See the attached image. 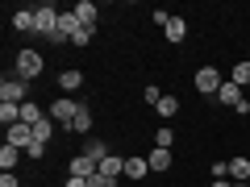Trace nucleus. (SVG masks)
<instances>
[{"label": "nucleus", "mask_w": 250, "mask_h": 187, "mask_svg": "<svg viewBox=\"0 0 250 187\" xmlns=\"http://www.w3.org/2000/svg\"><path fill=\"white\" fill-rule=\"evenodd\" d=\"M146 175H150L146 158H125V179H146Z\"/></svg>", "instance_id": "nucleus-14"}, {"label": "nucleus", "mask_w": 250, "mask_h": 187, "mask_svg": "<svg viewBox=\"0 0 250 187\" xmlns=\"http://www.w3.org/2000/svg\"><path fill=\"white\" fill-rule=\"evenodd\" d=\"M75 112H80V104H75L71 96H59V100H54V104H50V121L59 125V129H71Z\"/></svg>", "instance_id": "nucleus-3"}, {"label": "nucleus", "mask_w": 250, "mask_h": 187, "mask_svg": "<svg viewBox=\"0 0 250 187\" xmlns=\"http://www.w3.org/2000/svg\"><path fill=\"white\" fill-rule=\"evenodd\" d=\"M67 187H92L88 179H67Z\"/></svg>", "instance_id": "nucleus-32"}, {"label": "nucleus", "mask_w": 250, "mask_h": 187, "mask_svg": "<svg viewBox=\"0 0 250 187\" xmlns=\"http://www.w3.org/2000/svg\"><path fill=\"white\" fill-rule=\"evenodd\" d=\"M88 129H92V108L80 104V112H75V121H71V133H88Z\"/></svg>", "instance_id": "nucleus-19"}, {"label": "nucleus", "mask_w": 250, "mask_h": 187, "mask_svg": "<svg viewBox=\"0 0 250 187\" xmlns=\"http://www.w3.org/2000/svg\"><path fill=\"white\" fill-rule=\"evenodd\" d=\"M229 83H238V88H246V83H250V58H242L238 67L229 71Z\"/></svg>", "instance_id": "nucleus-22"}, {"label": "nucleus", "mask_w": 250, "mask_h": 187, "mask_svg": "<svg viewBox=\"0 0 250 187\" xmlns=\"http://www.w3.org/2000/svg\"><path fill=\"white\" fill-rule=\"evenodd\" d=\"M13 29H17V34H38V13L34 9H17L13 13Z\"/></svg>", "instance_id": "nucleus-9"}, {"label": "nucleus", "mask_w": 250, "mask_h": 187, "mask_svg": "<svg viewBox=\"0 0 250 187\" xmlns=\"http://www.w3.org/2000/svg\"><path fill=\"white\" fill-rule=\"evenodd\" d=\"M80 83H83V75H80V71H62V75H59V88H62V96L80 92Z\"/></svg>", "instance_id": "nucleus-16"}, {"label": "nucleus", "mask_w": 250, "mask_h": 187, "mask_svg": "<svg viewBox=\"0 0 250 187\" xmlns=\"http://www.w3.org/2000/svg\"><path fill=\"white\" fill-rule=\"evenodd\" d=\"M88 183H92V187H117V179H104V175H100V170H96V175H92Z\"/></svg>", "instance_id": "nucleus-29"}, {"label": "nucleus", "mask_w": 250, "mask_h": 187, "mask_svg": "<svg viewBox=\"0 0 250 187\" xmlns=\"http://www.w3.org/2000/svg\"><path fill=\"white\" fill-rule=\"evenodd\" d=\"M96 167H100V162H92L88 154H75V158H71V179H92Z\"/></svg>", "instance_id": "nucleus-11"}, {"label": "nucleus", "mask_w": 250, "mask_h": 187, "mask_svg": "<svg viewBox=\"0 0 250 187\" xmlns=\"http://www.w3.org/2000/svg\"><path fill=\"white\" fill-rule=\"evenodd\" d=\"M75 17H80V25L96 29V17H100V9L92 4V0H80V4H75Z\"/></svg>", "instance_id": "nucleus-12"}, {"label": "nucleus", "mask_w": 250, "mask_h": 187, "mask_svg": "<svg viewBox=\"0 0 250 187\" xmlns=\"http://www.w3.org/2000/svg\"><path fill=\"white\" fill-rule=\"evenodd\" d=\"M213 100H217V104H221V108H229V112H238V108L246 104V96H242V88H238V83H229V79L221 83V92H217Z\"/></svg>", "instance_id": "nucleus-5"}, {"label": "nucleus", "mask_w": 250, "mask_h": 187, "mask_svg": "<svg viewBox=\"0 0 250 187\" xmlns=\"http://www.w3.org/2000/svg\"><path fill=\"white\" fill-rule=\"evenodd\" d=\"M75 29H80V17H75V9H71V13H62V17H59V29H54L50 42H54V46H71V34H75Z\"/></svg>", "instance_id": "nucleus-6"}, {"label": "nucleus", "mask_w": 250, "mask_h": 187, "mask_svg": "<svg viewBox=\"0 0 250 187\" xmlns=\"http://www.w3.org/2000/svg\"><path fill=\"white\" fill-rule=\"evenodd\" d=\"M175 112H179V96H163L159 100V116H167V121H171Z\"/></svg>", "instance_id": "nucleus-24"}, {"label": "nucleus", "mask_w": 250, "mask_h": 187, "mask_svg": "<svg viewBox=\"0 0 250 187\" xmlns=\"http://www.w3.org/2000/svg\"><path fill=\"white\" fill-rule=\"evenodd\" d=\"M192 83H196V92H200V96H217L225 79H221V71H217V67H200Z\"/></svg>", "instance_id": "nucleus-4"}, {"label": "nucleus", "mask_w": 250, "mask_h": 187, "mask_svg": "<svg viewBox=\"0 0 250 187\" xmlns=\"http://www.w3.org/2000/svg\"><path fill=\"white\" fill-rule=\"evenodd\" d=\"M246 58H250V54H246Z\"/></svg>", "instance_id": "nucleus-34"}, {"label": "nucleus", "mask_w": 250, "mask_h": 187, "mask_svg": "<svg viewBox=\"0 0 250 187\" xmlns=\"http://www.w3.org/2000/svg\"><path fill=\"white\" fill-rule=\"evenodd\" d=\"M229 175V162H213V179H225Z\"/></svg>", "instance_id": "nucleus-31"}, {"label": "nucleus", "mask_w": 250, "mask_h": 187, "mask_svg": "<svg viewBox=\"0 0 250 187\" xmlns=\"http://www.w3.org/2000/svg\"><path fill=\"white\" fill-rule=\"evenodd\" d=\"M0 187H21V179L13 175V170H4V175H0Z\"/></svg>", "instance_id": "nucleus-30"}, {"label": "nucleus", "mask_w": 250, "mask_h": 187, "mask_svg": "<svg viewBox=\"0 0 250 187\" xmlns=\"http://www.w3.org/2000/svg\"><path fill=\"white\" fill-rule=\"evenodd\" d=\"M9 146H21V150H29V146H34V125L17 121V125L9 129Z\"/></svg>", "instance_id": "nucleus-8"}, {"label": "nucleus", "mask_w": 250, "mask_h": 187, "mask_svg": "<svg viewBox=\"0 0 250 187\" xmlns=\"http://www.w3.org/2000/svg\"><path fill=\"white\" fill-rule=\"evenodd\" d=\"M142 100H146V104H154V108H159V100H163V92L154 88V83H146V88H142Z\"/></svg>", "instance_id": "nucleus-27"}, {"label": "nucleus", "mask_w": 250, "mask_h": 187, "mask_svg": "<svg viewBox=\"0 0 250 187\" xmlns=\"http://www.w3.org/2000/svg\"><path fill=\"white\" fill-rule=\"evenodd\" d=\"M96 170H100L104 179H121V175H125V158H121V154H104Z\"/></svg>", "instance_id": "nucleus-10"}, {"label": "nucleus", "mask_w": 250, "mask_h": 187, "mask_svg": "<svg viewBox=\"0 0 250 187\" xmlns=\"http://www.w3.org/2000/svg\"><path fill=\"white\" fill-rule=\"evenodd\" d=\"M17 121H21V104H4V100H0V125H4V129H13Z\"/></svg>", "instance_id": "nucleus-17"}, {"label": "nucleus", "mask_w": 250, "mask_h": 187, "mask_svg": "<svg viewBox=\"0 0 250 187\" xmlns=\"http://www.w3.org/2000/svg\"><path fill=\"white\" fill-rule=\"evenodd\" d=\"M150 21H154V25H163V29H167V25H171V13H167V9H154V13H150Z\"/></svg>", "instance_id": "nucleus-28"}, {"label": "nucleus", "mask_w": 250, "mask_h": 187, "mask_svg": "<svg viewBox=\"0 0 250 187\" xmlns=\"http://www.w3.org/2000/svg\"><path fill=\"white\" fill-rule=\"evenodd\" d=\"M13 71H17L21 79H29V83H34L38 75L46 71V58L34 50V46H25V50H17V58H13Z\"/></svg>", "instance_id": "nucleus-1"}, {"label": "nucleus", "mask_w": 250, "mask_h": 187, "mask_svg": "<svg viewBox=\"0 0 250 187\" xmlns=\"http://www.w3.org/2000/svg\"><path fill=\"white\" fill-rule=\"evenodd\" d=\"M171 142H175V133H171L167 125H163L159 133H154V146H159V150H171Z\"/></svg>", "instance_id": "nucleus-26"}, {"label": "nucleus", "mask_w": 250, "mask_h": 187, "mask_svg": "<svg viewBox=\"0 0 250 187\" xmlns=\"http://www.w3.org/2000/svg\"><path fill=\"white\" fill-rule=\"evenodd\" d=\"M0 100H4V104H25L29 100V79H21L17 71L4 75V79H0Z\"/></svg>", "instance_id": "nucleus-2"}, {"label": "nucleus", "mask_w": 250, "mask_h": 187, "mask_svg": "<svg viewBox=\"0 0 250 187\" xmlns=\"http://www.w3.org/2000/svg\"><path fill=\"white\" fill-rule=\"evenodd\" d=\"M38 13V34L42 37H54V29H59V17L62 13L54 9V4H42V9H34Z\"/></svg>", "instance_id": "nucleus-7"}, {"label": "nucleus", "mask_w": 250, "mask_h": 187, "mask_svg": "<svg viewBox=\"0 0 250 187\" xmlns=\"http://www.w3.org/2000/svg\"><path fill=\"white\" fill-rule=\"evenodd\" d=\"M163 34H167V42H184V37H188V21L184 17H171V25L163 29Z\"/></svg>", "instance_id": "nucleus-20"}, {"label": "nucleus", "mask_w": 250, "mask_h": 187, "mask_svg": "<svg viewBox=\"0 0 250 187\" xmlns=\"http://www.w3.org/2000/svg\"><path fill=\"white\" fill-rule=\"evenodd\" d=\"M213 187H238L233 179H213Z\"/></svg>", "instance_id": "nucleus-33"}, {"label": "nucleus", "mask_w": 250, "mask_h": 187, "mask_svg": "<svg viewBox=\"0 0 250 187\" xmlns=\"http://www.w3.org/2000/svg\"><path fill=\"white\" fill-rule=\"evenodd\" d=\"M229 175H233V183H246L250 179V158H229Z\"/></svg>", "instance_id": "nucleus-21"}, {"label": "nucleus", "mask_w": 250, "mask_h": 187, "mask_svg": "<svg viewBox=\"0 0 250 187\" xmlns=\"http://www.w3.org/2000/svg\"><path fill=\"white\" fill-rule=\"evenodd\" d=\"M92 37H96V29H88V25H80V29H75V34H71V46H88Z\"/></svg>", "instance_id": "nucleus-25"}, {"label": "nucleus", "mask_w": 250, "mask_h": 187, "mask_svg": "<svg viewBox=\"0 0 250 187\" xmlns=\"http://www.w3.org/2000/svg\"><path fill=\"white\" fill-rule=\"evenodd\" d=\"M17 162H21V146H9V142H4V146H0V170H13Z\"/></svg>", "instance_id": "nucleus-13"}, {"label": "nucleus", "mask_w": 250, "mask_h": 187, "mask_svg": "<svg viewBox=\"0 0 250 187\" xmlns=\"http://www.w3.org/2000/svg\"><path fill=\"white\" fill-rule=\"evenodd\" d=\"M42 116H46V112H42V108L34 104V100H25V104H21V121H25V125H38Z\"/></svg>", "instance_id": "nucleus-23"}, {"label": "nucleus", "mask_w": 250, "mask_h": 187, "mask_svg": "<svg viewBox=\"0 0 250 187\" xmlns=\"http://www.w3.org/2000/svg\"><path fill=\"white\" fill-rule=\"evenodd\" d=\"M146 162H150V170H171V150H159V146H154V150L146 154Z\"/></svg>", "instance_id": "nucleus-15"}, {"label": "nucleus", "mask_w": 250, "mask_h": 187, "mask_svg": "<svg viewBox=\"0 0 250 187\" xmlns=\"http://www.w3.org/2000/svg\"><path fill=\"white\" fill-rule=\"evenodd\" d=\"M54 129H59V125H54V121H50V112H46L42 121L34 125V142H42V146H46V142H50V133H54Z\"/></svg>", "instance_id": "nucleus-18"}]
</instances>
